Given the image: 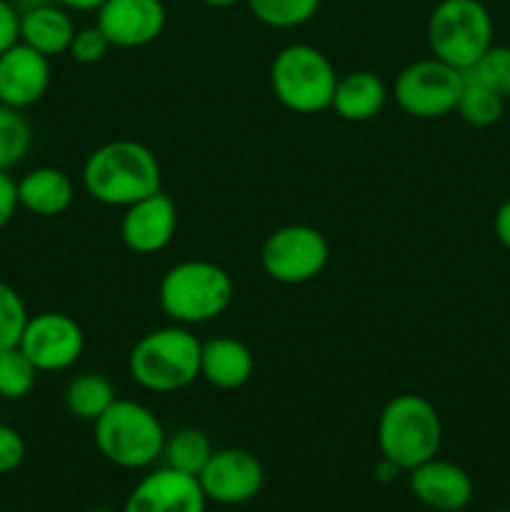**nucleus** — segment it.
<instances>
[{"instance_id": "nucleus-8", "label": "nucleus", "mask_w": 510, "mask_h": 512, "mask_svg": "<svg viewBox=\"0 0 510 512\" xmlns=\"http://www.w3.org/2000/svg\"><path fill=\"white\" fill-rule=\"evenodd\" d=\"M465 73L435 55L405 65L393 85L395 103L418 120H438L455 113Z\"/></svg>"}, {"instance_id": "nucleus-35", "label": "nucleus", "mask_w": 510, "mask_h": 512, "mask_svg": "<svg viewBox=\"0 0 510 512\" xmlns=\"http://www.w3.org/2000/svg\"><path fill=\"white\" fill-rule=\"evenodd\" d=\"M398 473H400V470L395 468V465L390 463V460H385V458H380L378 468H375V478H378L380 483H390V480L398 478Z\"/></svg>"}, {"instance_id": "nucleus-6", "label": "nucleus", "mask_w": 510, "mask_h": 512, "mask_svg": "<svg viewBox=\"0 0 510 512\" xmlns=\"http://www.w3.org/2000/svg\"><path fill=\"white\" fill-rule=\"evenodd\" d=\"M335 73L323 50L308 43H290L270 63V88L283 108L298 115H315L330 110L333 103Z\"/></svg>"}, {"instance_id": "nucleus-17", "label": "nucleus", "mask_w": 510, "mask_h": 512, "mask_svg": "<svg viewBox=\"0 0 510 512\" xmlns=\"http://www.w3.org/2000/svg\"><path fill=\"white\" fill-rule=\"evenodd\" d=\"M388 103V88L373 70H350L338 75L330 110L348 123H368L378 118Z\"/></svg>"}, {"instance_id": "nucleus-25", "label": "nucleus", "mask_w": 510, "mask_h": 512, "mask_svg": "<svg viewBox=\"0 0 510 512\" xmlns=\"http://www.w3.org/2000/svg\"><path fill=\"white\" fill-rule=\"evenodd\" d=\"M33 145V128L23 110L8 108L0 103V170L10 173L20 165Z\"/></svg>"}, {"instance_id": "nucleus-12", "label": "nucleus", "mask_w": 510, "mask_h": 512, "mask_svg": "<svg viewBox=\"0 0 510 512\" xmlns=\"http://www.w3.org/2000/svg\"><path fill=\"white\" fill-rule=\"evenodd\" d=\"M168 10L163 0H105L95 25L113 48H145L163 35Z\"/></svg>"}, {"instance_id": "nucleus-26", "label": "nucleus", "mask_w": 510, "mask_h": 512, "mask_svg": "<svg viewBox=\"0 0 510 512\" xmlns=\"http://www.w3.org/2000/svg\"><path fill=\"white\" fill-rule=\"evenodd\" d=\"M38 373L20 345L0 350V400L28 398L38 383Z\"/></svg>"}, {"instance_id": "nucleus-36", "label": "nucleus", "mask_w": 510, "mask_h": 512, "mask_svg": "<svg viewBox=\"0 0 510 512\" xmlns=\"http://www.w3.org/2000/svg\"><path fill=\"white\" fill-rule=\"evenodd\" d=\"M10 3L18 8V13H25V10L40 8V5H50V3H55V0H10Z\"/></svg>"}, {"instance_id": "nucleus-34", "label": "nucleus", "mask_w": 510, "mask_h": 512, "mask_svg": "<svg viewBox=\"0 0 510 512\" xmlns=\"http://www.w3.org/2000/svg\"><path fill=\"white\" fill-rule=\"evenodd\" d=\"M55 3L63 5L70 13H98L105 0H55Z\"/></svg>"}, {"instance_id": "nucleus-33", "label": "nucleus", "mask_w": 510, "mask_h": 512, "mask_svg": "<svg viewBox=\"0 0 510 512\" xmlns=\"http://www.w3.org/2000/svg\"><path fill=\"white\" fill-rule=\"evenodd\" d=\"M493 230H495V238L500 240V245L510 250V200H505V203L495 210Z\"/></svg>"}, {"instance_id": "nucleus-16", "label": "nucleus", "mask_w": 510, "mask_h": 512, "mask_svg": "<svg viewBox=\"0 0 510 512\" xmlns=\"http://www.w3.org/2000/svg\"><path fill=\"white\" fill-rule=\"evenodd\" d=\"M408 488L420 505L435 512L465 510L475 493L468 470L450 460H440L438 455L410 470Z\"/></svg>"}, {"instance_id": "nucleus-1", "label": "nucleus", "mask_w": 510, "mask_h": 512, "mask_svg": "<svg viewBox=\"0 0 510 512\" xmlns=\"http://www.w3.org/2000/svg\"><path fill=\"white\" fill-rule=\"evenodd\" d=\"M83 188L95 203L128 208L163 190V170L148 145L128 138L110 140L85 160Z\"/></svg>"}, {"instance_id": "nucleus-23", "label": "nucleus", "mask_w": 510, "mask_h": 512, "mask_svg": "<svg viewBox=\"0 0 510 512\" xmlns=\"http://www.w3.org/2000/svg\"><path fill=\"white\" fill-rule=\"evenodd\" d=\"M505 108V98H500L498 93H493L490 88H485L483 83H478L475 78L465 75L463 90H460L458 105H455V113L465 120L473 128H490L500 120Z\"/></svg>"}, {"instance_id": "nucleus-18", "label": "nucleus", "mask_w": 510, "mask_h": 512, "mask_svg": "<svg viewBox=\"0 0 510 512\" xmlns=\"http://www.w3.org/2000/svg\"><path fill=\"white\" fill-rule=\"evenodd\" d=\"M18 183V203L38 218H58L73 205L75 185L65 170L40 165L28 170Z\"/></svg>"}, {"instance_id": "nucleus-37", "label": "nucleus", "mask_w": 510, "mask_h": 512, "mask_svg": "<svg viewBox=\"0 0 510 512\" xmlns=\"http://www.w3.org/2000/svg\"><path fill=\"white\" fill-rule=\"evenodd\" d=\"M200 3L208 5V8L225 10V8H233V5H238V3H245V0H200Z\"/></svg>"}, {"instance_id": "nucleus-21", "label": "nucleus", "mask_w": 510, "mask_h": 512, "mask_svg": "<svg viewBox=\"0 0 510 512\" xmlns=\"http://www.w3.org/2000/svg\"><path fill=\"white\" fill-rule=\"evenodd\" d=\"M118 400L113 383L103 373H83L65 385L63 403L73 418L95 423Z\"/></svg>"}, {"instance_id": "nucleus-24", "label": "nucleus", "mask_w": 510, "mask_h": 512, "mask_svg": "<svg viewBox=\"0 0 510 512\" xmlns=\"http://www.w3.org/2000/svg\"><path fill=\"white\" fill-rule=\"evenodd\" d=\"M323 0H245L255 20L275 30H293L318 15Z\"/></svg>"}, {"instance_id": "nucleus-39", "label": "nucleus", "mask_w": 510, "mask_h": 512, "mask_svg": "<svg viewBox=\"0 0 510 512\" xmlns=\"http://www.w3.org/2000/svg\"><path fill=\"white\" fill-rule=\"evenodd\" d=\"M495 512H510V510H495Z\"/></svg>"}, {"instance_id": "nucleus-20", "label": "nucleus", "mask_w": 510, "mask_h": 512, "mask_svg": "<svg viewBox=\"0 0 510 512\" xmlns=\"http://www.w3.org/2000/svg\"><path fill=\"white\" fill-rule=\"evenodd\" d=\"M75 30L78 28H75L70 10L58 3L40 5V8L20 13V43L30 45L45 58H58V55L68 53Z\"/></svg>"}, {"instance_id": "nucleus-5", "label": "nucleus", "mask_w": 510, "mask_h": 512, "mask_svg": "<svg viewBox=\"0 0 510 512\" xmlns=\"http://www.w3.org/2000/svg\"><path fill=\"white\" fill-rule=\"evenodd\" d=\"M93 438L100 455L123 470L150 468L163 458V423L138 400H115L93 423Z\"/></svg>"}, {"instance_id": "nucleus-10", "label": "nucleus", "mask_w": 510, "mask_h": 512, "mask_svg": "<svg viewBox=\"0 0 510 512\" xmlns=\"http://www.w3.org/2000/svg\"><path fill=\"white\" fill-rule=\"evenodd\" d=\"M20 350L40 373L73 368L85 350V333L75 318L60 310L30 315L20 338Z\"/></svg>"}, {"instance_id": "nucleus-9", "label": "nucleus", "mask_w": 510, "mask_h": 512, "mask_svg": "<svg viewBox=\"0 0 510 512\" xmlns=\"http://www.w3.org/2000/svg\"><path fill=\"white\" fill-rule=\"evenodd\" d=\"M330 260V243L318 228L303 223L275 228L260 248V265L275 283L303 285L318 278Z\"/></svg>"}, {"instance_id": "nucleus-29", "label": "nucleus", "mask_w": 510, "mask_h": 512, "mask_svg": "<svg viewBox=\"0 0 510 512\" xmlns=\"http://www.w3.org/2000/svg\"><path fill=\"white\" fill-rule=\"evenodd\" d=\"M113 48L110 40L105 38L103 30L98 25H88V28H78L73 35V43H70V58L80 65H95L108 55V50Z\"/></svg>"}, {"instance_id": "nucleus-32", "label": "nucleus", "mask_w": 510, "mask_h": 512, "mask_svg": "<svg viewBox=\"0 0 510 512\" xmlns=\"http://www.w3.org/2000/svg\"><path fill=\"white\" fill-rule=\"evenodd\" d=\"M18 208V183L13 180V175L0 170V230L8 228Z\"/></svg>"}, {"instance_id": "nucleus-19", "label": "nucleus", "mask_w": 510, "mask_h": 512, "mask_svg": "<svg viewBox=\"0 0 510 512\" xmlns=\"http://www.w3.org/2000/svg\"><path fill=\"white\" fill-rule=\"evenodd\" d=\"M255 370L253 353L235 338L205 340L200 348V378L218 390H238Z\"/></svg>"}, {"instance_id": "nucleus-30", "label": "nucleus", "mask_w": 510, "mask_h": 512, "mask_svg": "<svg viewBox=\"0 0 510 512\" xmlns=\"http://www.w3.org/2000/svg\"><path fill=\"white\" fill-rule=\"evenodd\" d=\"M25 440L10 425L0 423V475H8L18 470L25 460Z\"/></svg>"}, {"instance_id": "nucleus-15", "label": "nucleus", "mask_w": 510, "mask_h": 512, "mask_svg": "<svg viewBox=\"0 0 510 512\" xmlns=\"http://www.w3.org/2000/svg\"><path fill=\"white\" fill-rule=\"evenodd\" d=\"M50 78V58L18 40L0 55V103L15 110L30 108L45 98Z\"/></svg>"}, {"instance_id": "nucleus-28", "label": "nucleus", "mask_w": 510, "mask_h": 512, "mask_svg": "<svg viewBox=\"0 0 510 512\" xmlns=\"http://www.w3.org/2000/svg\"><path fill=\"white\" fill-rule=\"evenodd\" d=\"M28 318L30 313L23 295L13 285L0 280V350L20 345Z\"/></svg>"}, {"instance_id": "nucleus-4", "label": "nucleus", "mask_w": 510, "mask_h": 512, "mask_svg": "<svg viewBox=\"0 0 510 512\" xmlns=\"http://www.w3.org/2000/svg\"><path fill=\"white\" fill-rule=\"evenodd\" d=\"M200 343L185 325L150 330L128 355V373L143 390L170 395L200 378Z\"/></svg>"}, {"instance_id": "nucleus-38", "label": "nucleus", "mask_w": 510, "mask_h": 512, "mask_svg": "<svg viewBox=\"0 0 510 512\" xmlns=\"http://www.w3.org/2000/svg\"><path fill=\"white\" fill-rule=\"evenodd\" d=\"M88 512H115V510H110V508H93V510H88Z\"/></svg>"}, {"instance_id": "nucleus-2", "label": "nucleus", "mask_w": 510, "mask_h": 512, "mask_svg": "<svg viewBox=\"0 0 510 512\" xmlns=\"http://www.w3.org/2000/svg\"><path fill=\"white\" fill-rule=\"evenodd\" d=\"M235 283L225 268L210 260H183L165 270L158 305L175 325H205L233 305Z\"/></svg>"}, {"instance_id": "nucleus-11", "label": "nucleus", "mask_w": 510, "mask_h": 512, "mask_svg": "<svg viewBox=\"0 0 510 512\" xmlns=\"http://www.w3.org/2000/svg\"><path fill=\"white\" fill-rule=\"evenodd\" d=\"M198 483L208 503L243 505L263 490L265 468L250 450L220 448L200 470Z\"/></svg>"}, {"instance_id": "nucleus-7", "label": "nucleus", "mask_w": 510, "mask_h": 512, "mask_svg": "<svg viewBox=\"0 0 510 512\" xmlns=\"http://www.w3.org/2000/svg\"><path fill=\"white\" fill-rule=\"evenodd\" d=\"M430 55L458 70H470L493 45V18L480 0H440L425 25Z\"/></svg>"}, {"instance_id": "nucleus-14", "label": "nucleus", "mask_w": 510, "mask_h": 512, "mask_svg": "<svg viewBox=\"0 0 510 512\" xmlns=\"http://www.w3.org/2000/svg\"><path fill=\"white\" fill-rule=\"evenodd\" d=\"M178 230V208L163 190L128 205L120 220L125 248L138 255H155L168 248Z\"/></svg>"}, {"instance_id": "nucleus-31", "label": "nucleus", "mask_w": 510, "mask_h": 512, "mask_svg": "<svg viewBox=\"0 0 510 512\" xmlns=\"http://www.w3.org/2000/svg\"><path fill=\"white\" fill-rule=\"evenodd\" d=\"M20 40V13L10 0H0V55Z\"/></svg>"}, {"instance_id": "nucleus-40", "label": "nucleus", "mask_w": 510, "mask_h": 512, "mask_svg": "<svg viewBox=\"0 0 510 512\" xmlns=\"http://www.w3.org/2000/svg\"><path fill=\"white\" fill-rule=\"evenodd\" d=\"M10 512H18V510H10Z\"/></svg>"}, {"instance_id": "nucleus-22", "label": "nucleus", "mask_w": 510, "mask_h": 512, "mask_svg": "<svg viewBox=\"0 0 510 512\" xmlns=\"http://www.w3.org/2000/svg\"><path fill=\"white\" fill-rule=\"evenodd\" d=\"M213 453V443H210L208 435L198 428H180L178 433L165 435L163 463L168 465V468L178 470V473L195 475V478H198L200 470L205 468V463H208Z\"/></svg>"}, {"instance_id": "nucleus-27", "label": "nucleus", "mask_w": 510, "mask_h": 512, "mask_svg": "<svg viewBox=\"0 0 510 512\" xmlns=\"http://www.w3.org/2000/svg\"><path fill=\"white\" fill-rule=\"evenodd\" d=\"M465 75L475 78L478 83H483L485 88H490L493 93H498L500 98H510V45H490L483 55H480L478 63L470 70H465Z\"/></svg>"}, {"instance_id": "nucleus-3", "label": "nucleus", "mask_w": 510, "mask_h": 512, "mask_svg": "<svg viewBox=\"0 0 510 512\" xmlns=\"http://www.w3.org/2000/svg\"><path fill=\"white\" fill-rule=\"evenodd\" d=\"M375 438L380 458L390 460L400 473H410L440 453L443 420L428 398L400 393L385 403Z\"/></svg>"}, {"instance_id": "nucleus-13", "label": "nucleus", "mask_w": 510, "mask_h": 512, "mask_svg": "<svg viewBox=\"0 0 510 512\" xmlns=\"http://www.w3.org/2000/svg\"><path fill=\"white\" fill-rule=\"evenodd\" d=\"M208 498L195 475L178 470L155 468L145 475L125 500L120 512H205Z\"/></svg>"}]
</instances>
